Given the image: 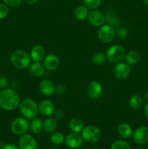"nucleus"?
<instances>
[{
    "mask_svg": "<svg viewBox=\"0 0 148 149\" xmlns=\"http://www.w3.org/2000/svg\"><path fill=\"white\" fill-rule=\"evenodd\" d=\"M145 97L146 98V100H147L148 101V92H147V93L145 94Z\"/></svg>",
    "mask_w": 148,
    "mask_h": 149,
    "instance_id": "nucleus-38",
    "label": "nucleus"
},
{
    "mask_svg": "<svg viewBox=\"0 0 148 149\" xmlns=\"http://www.w3.org/2000/svg\"><path fill=\"white\" fill-rule=\"evenodd\" d=\"M9 13L8 6L4 3H0V20L5 18Z\"/></svg>",
    "mask_w": 148,
    "mask_h": 149,
    "instance_id": "nucleus-30",
    "label": "nucleus"
},
{
    "mask_svg": "<svg viewBox=\"0 0 148 149\" xmlns=\"http://www.w3.org/2000/svg\"><path fill=\"white\" fill-rule=\"evenodd\" d=\"M118 132L119 135L123 138H129L133 133L131 127L127 123L120 124L118 127Z\"/></svg>",
    "mask_w": 148,
    "mask_h": 149,
    "instance_id": "nucleus-22",
    "label": "nucleus"
},
{
    "mask_svg": "<svg viewBox=\"0 0 148 149\" xmlns=\"http://www.w3.org/2000/svg\"><path fill=\"white\" fill-rule=\"evenodd\" d=\"M136 149H145V148H136Z\"/></svg>",
    "mask_w": 148,
    "mask_h": 149,
    "instance_id": "nucleus-40",
    "label": "nucleus"
},
{
    "mask_svg": "<svg viewBox=\"0 0 148 149\" xmlns=\"http://www.w3.org/2000/svg\"><path fill=\"white\" fill-rule=\"evenodd\" d=\"M57 121L55 118L49 116L44 122H43L44 130L47 133H52L57 128Z\"/></svg>",
    "mask_w": 148,
    "mask_h": 149,
    "instance_id": "nucleus-20",
    "label": "nucleus"
},
{
    "mask_svg": "<svg viewBox=\"0 0 148 149\" xmlns=\"http://www.w3.org/2000/svg\"><path fill=\"white\" fill-rule=\"evenodd\" d=\"M4 4H7L9 7H15L20 5L22 2V0H3Z\"/></svg>",
    "mask_w": 148,
    "mask_h": 149,
    "instance_id": "nucleus-32",
    "label": "nucleus"
},
{
    "mask_svg": "<svg viewBox=\"0 0 148 149\" xmlns=\"http://www.w3.org/2000/svg\"><path fill=\"white\" fill-rule=\"evenodd\" d=\"M19 108L23 117L28 120L35 119L39 114V105L30 98H26L20 101Z\"/></svg>",
    "mask_w": 148,
    "mask_h": 149,
    "instance_id": "nucleus-2",
    "label": "nucleus"
},
{
    "mask_svg": "<svg viewBox=\"0 0 148 149\" xmlns=\"http://www.w3.org/2000/svg\"><path fill=\"white\" fill-rule=\"evenodd\" d=\"M125 58H126V63H127L129 65H136L139 62L141 59V55L138 51L131 50L128 52Z\"/></svg>",
    "mask_w": 148,
    "mask_h": 149,
    "instance_id": "nucleus-23",
    "label": "nucleus"
},
{
    "mask_svg": "<svg viewBox=\"0 0 148 149\" xmlns=\"http://www.w3.org/2000/svg\"><path fill=\"white\" fill-rule=\"evenodd\" d=\"M39 88L42 95L44 96H52L55 93V86L51 81L44 79L39 83Z\"/></svg>",
    "mask_w": 148,
    "mask_h": 149,
    "instance_id": "nucleus-17",
    "label": "nucleus"
},
{
    "mask_svg": "<svg viewBox=\"0 0 148 149\" xmlns=\"http://www.w3.org/2000/svg\"><path fill=\"white\" fill-rule=\"evenodd\" d=\"M110 149H130V146L123 141H117L112 144Z\"/></svg>",
    "mask_w": 148,
    "mask_h": 149,
    "instance_id": "nucleus-29",
    "label": "nucleus"
},
{
    "mask_svg": "<svg viewBox=\"0 0 148 149\" xmlns=\"http://www.w3.org/2000/svg\"><path fill=\"white\" fill-rule=\"evenodd\" d=\"M55 107L54 103L49 100H44L39 103V111L42 116L49 117L54 114Z\"/></svg>",
    "mask_w": 148,
    "mask_h": 149,
    "instance_id": "nucleus-14",
    "label": "nucleus"
},
{
    "mask_svg": "<svg viewBox=\"0 0 148 149\" xmlns=\"http://www.w3.org/2000/svg\"><path fill=\"white\" fill-rule=\"evenodd\" d=\"M91 149H99V148H91Z\"/></svg>",
    "mask_w": 148,
    "mask_h": 149,
    "instance_id": "nucleus-41",
    "label": "nucleus"
},
{
    "mask_svg": "<svg viewBox=\"0 0 148 149\" xmlns=\"http://www.w3.org/2000/svg\"><path fill=\"white\" fill-rule=\"evenodd\" d=\"M44 65L48 71H53L57 69L59 65V59L55 54H49L44 59Z\"/></svg>",
    "mask_w": 148,
    "mask_h": 149,
    "instance_id": "nucleus-16",
    "label": "nucleus"
},
{
    "mask_svg": "<svg viewBox=\"0 0 148 149\" xmlns=\"http://www.w3.org/2000/svg\"><path fill=\"white\" fill-rule=\"evenodd\" d=\"M75 17L78 20H84L87 18L89 14V9L85 5H80L77 7L75 10Z\"/></svg>",
    "mask_w": 148,
    "mask_h": 149,
    "instance_id": "nucleus-24",
    "label": "nucleus"
},
{
    "mask_svg": "<svg viewBox=\"0 0 148 149\" xmlns=\"http://www.w3.org/2000/svg\"><path fill=\"white\" fill-rule=\"evenodd\" d=\"M107 61L106 59L105 54H104L103 52H97L93 55L92 57V61L95 65H101L102 64H104L105 63V61Z\"/></svg>",
    "mask_w": 148,
    "mask_h": 149,
    "instance_id": "nucleus-27",
    "label": "nucleus"
},
{
    "mask_svg": "<svg viewBox=\"0 0 148 149\" xmlns=\"http://www.w3.org/2000/svg\"><path fill=\"white\" fill-rule=\"evenodd\" d=\"M82 135L80 133L71 132L68 134L65 139V143L67 146L71 148H78L82 145L83 143Z\"/></svg>",
    "mask_w": 148,
    "mask_h": 149,
    "instance_id": "nucleus-13",
    "label": "nucleus"
},
{
    "mask_svg": "<svg viewBox=\"0 0 148 149\" xmlns=\"http://www.w3.org/2000/svg\"><path fill=\"white\" fill-rule=\"evenodd\" d=\"M10 128L15 135H22L29 129V122L26 118L17 117L12 121Z\"/></svg>",
    "mask_w": 148,
    "mask_h": 149,
    "instance_id": "nucleus-7",
    "label": "nucleus"
},
{
    "mask_svg": "<svg viewBox=\"0 0 148 149\" xmlns=\"http://www.w3.org/2000/svg\"><path fill=\"white\" fill-rule=\"evenodd\" d=\"M30 74L34 77H41L44 75L45 71L44 65H42L41 62H33L28 66Z\"/></svg>",
    "mask_w": 148,
    "mask_h": 149,
    "instance_id": "nucleus-18",
    "label": "nucleus"
},
{
    "mask_svg": "<svg viewBox=\"0 0 148 149\" xmlns=\"http://www.w3.org/2000/svg\"><path fill=\"white\" fill-rule=\"evenodd\" d=\"M50 149H57V148H50Z\"/></svg>",
    "mask_w": 148,
    "mask_h": 149,
    "instance_id": "nucleus-42",
    "label": "nucleus"
},
{
    "mask_svg": "<svg viewBox=\"0 0 148 149\" xmlns=\"http://www.w3.org/2000/svg\"><path fill=\"white\" fill-rule=\"evenodd\" d=\"M46 56V49L42 45H36L32 47L30 52V59L33 62H41Z\"/></svg>",
    "mask_w": 148,
    "mask_h": 149,
    "instance_id": "nucleus-15",
    "label": "nucleus"
},
{
    "mask_svg": "<svg viewBox=\"0 0 148 149\" xmlns=\"http://www.w3.org/2000/svg\"><path fill=\"white\" fill-rule=\"evenodd\" d=\"M20 101L18 93L12 89L5 88L0 92V107L4 110H15L20 106Z\"/></svg>",
    "mask_w": 148,
    "mask_h": 149,
    "instance_id": "nucleus-1",
    "label": "nucleus"
},
{
    "mask_svg": "<svg viewBox=\"0 0 148 149\" xmlns=\"http://www.w3.org/2000/svg\"><path fill=\"white\" fill-rule=\"evenodd\" d=\"M87 94L91 99H98L101 97L103 93V87L102 84L97 81H92L87 87Z\"/></svg>",
    "mask_w": 148,
    "mask_h": 149,
    "instance_id": "nucleus-11",
    "label": "nucleus"
},
{
    "mask_svg": "<svg viewBox=\"0 0 148 149\" xmlns=\"http://www.w3.org/2000/svg\"><path fill=\"white\" fill-rule=\"evenodd\" d=\"M145 115H146L147 117L148 118V101L147 103L146 106H145Z\"/></svg>",
    "mask_w": 148,
    "mask_h": 149,
    "instance_id": "nucleus-37",
    "label": "nucleus"
},
{
    "mask_svg": "<svg viewBox=\"0 0 148 149\" xmlns=\"http://www.w3.org/2000/svg\"><path fill=\"white\" fill-rule=\"evenodd\" d=\"M102 0H84V4L89 10L97 9L101 4Z\"/></svg>",
    "mask_w": 148,
    "mask_h": 149,
    "instance_id": "nucleus-28",
    "label": "nucleus"
},
{
    "mask_svg": "<svg viewBox=\"0 0 148 149\" xmlns=\"http://www.w3.org/2000/svg\"><path fill=\"white\" fill-rule=\"evenodd\" d=\"M142 103H143V100L141 96L138 95H134L131 96L129 100V106L133 110H138L140 109L142 106Z\"/></svg>",
    "mask_w": 148,
    "mask_h": 149,
    "instance_id": "nucleus-25",
    "label": "nucleus"
},
{
    "mask_svg": "<svg viewBox=\"0 0 148 149\" xmlns=\"http://www.w3.org/2000/svg\"><path fill=\"white\" fill-rule=\"evenodd\" d=\"M65 136H64L63 134L60 132H56L52 133V135H51V142L54 144V145L56 146H59L61 144L65 142Z\"/></svg>",
    "mask_w": 148,
    "mask_h": 149,
    "instance_id": "nucleus-26",
    "label": "nucleus"
},
{
    "mask_svg": "<svg viewBox=\"0 0 148 149\" xmlns=\"http://www.w3.org/2000/svg\"><path fill=\"white\" fill-rule=\"evenodd\" d=\"M20 149H37L38 144L36 139L30 134H23L19 138Z\"/></svg>",
    "mask_w": 148,
    "mask_h": 149,
    "instance_id": "nucleus-9",
    "label": "nucleus"
},
{
    "mask_svg": "<svg viewBox=\"0 0 148 149\" xmlns=\"http://www.w3.org/2000/svg\"><path fill=\"white\" fill-rule=\"evenodd\" d=\"M132 136L136 143L139 145L146 143L148 142V127L145 126L139 127L132 133Z\"/></svg>",
    "mask_w": 148,
    "mask_h": 149,
    "instance_id": "nucleus-12",
    "label": "nucleus"
},
{
    "mask_svg": "<svg viewBox=\"0 0 148 149\" xmlns=\"http://www.w3.org/2000/svg\"><path fill=\"white\" fill-rule=\"evenodd\" d=\"M131 73V66L127 63H118L114 69V75L118 79L124 80Z\"/></svg>",
    "mask_w": 148,
    "mask_h": 149,
    "instance_id": "nucleus-10",
    "label": "nucleus"
},
{
    "mask_svg": "<svg viewBox=\"0 0 148 149\" xmlns=\"http://www.w3.org/2000/svg\"><path fill=\"white\" fill-rule=\"evenodd\" d=\"M81 135L84 141L89 143L98 142L102 137L101 130L94 125H88L85 127L81 132Z\"/></svg>",
    "mask_w": 148,
    "mask_h": 149,
    "instance_id": "nucleus-4",
    "label": "nucleus"
},
{
    "mask_svg": "<svg viewBox=\"0 0 148 149\" xmlns=\"http://www.w3.org/2000/svg\"><path fill=\"white\" fill-rule=\"evenodd\" d=\"M105 56L107 61L111 63H120L125 57V50L120 45H113L107 50Z\"/></svg>",
    "mask_w": 148,
    "mask_h": 149,
    "instance_id": "nucleus-5",
    "label": "nucleus"
},
{
    "mask_svg": "<svg viewBox=\"0 0 148 149\" xmlns=\"http://www.w3.org/2000/svg\"><path fill=\"white\" fill-rule=\"evenodd\" d=\"M2 149H20V148L17 147V146L14 145V144H8V145L4 146Z\"/></svg>",
    "mask_w": 148,
    "mask_h": 149,
    "instance_id": "nucleus-35",
    "label": "nucleus"
},
{
    "mask_svg": "<svg viewBox=\"0 0 148 149\" xmlns=\"http://www.w3.org/2000/svg\"><path fill=\"white\" fill-rule=\"evenodd\" d=\"M68 125H69L71 130L73 132H76V133L81 132L84 128V124L83 121L81 119L77 117L72 118L70 120Z\"/></svg>",
    "mask_w": 148,
    "mask_h": 149,
    "instance_id": "nucleus-19",
    "label": "nucleus"
},
{
    "mask_svg": "<svg viewBox=\"0 0 148 149\" xmlns=\"http://www.w3.org/2000/svg\"><path fill=\"white\" fill-rule=\"evenodd\" d=\"M25 2L27 4H29V5H33L37 1V0H24Z\"/></svg>",
    "mask_w": 148,
    "mask_h": 149,
    "instance_id": "nucleus-36",
    "label": "nucleus"
},
{
    "mask_svg": "<svg viewBox=\"0 0 148 149\" xmlns=\"http://www.w3.org/2000/svg\"><path fill=\"white\" fill-rule=\"evenodd\" d=\"M89 22L90 24L95 27H100L104 24L105 22V17L104 14L100 10H91L89 12L88 16H87Z\"/></svg>",
    "mask_w": 148,
    "mask_h": 149,
    "instance_id": "nucleus-8",
    "label": "nucleus"
},
{
    "mask_svg": "<svg viewBox=\"0 0 148 149\" xmlns=\"http://www.w3.org/2000/svg\"><path fill=\"white\" fill-rule=\"evenodd\" d=\"M29 129L33 134H40L44 130L43 122L38 118L31 119L29 123Z\"/></svg>",
    "mask_w": 148,
    "mask_h": 149,
    "instance_id": "nucleus-21",
    "label": "nucleus"
},
{
    "mask_svg": "<svg viewBox=\"0 0 148 149\" xmlns=\"http://www.w3.org/2000/svg\"><path fill=\"white\" fill-rule=\"evenodd\" d=\"M30 55L23 49H16L10 56V61L16 68L25 70L30 64Z\"/></svg>",
    "mask_w": 148,
    "mask_h": 149,
    "instance_id": "nucleus-3",
    "label": "nucleus"
},
{
    "mask_svg": "<svg viewBox=\"0 0 148 149\" xmlns=\"http://www.w3.org/2000/svg\"><path fill=\"white\" fill-rule=\"evenodd\" d=\"M67 92V87L64 84H58L55 87V93L59 95H62L65 94Z\"/></svg>",
    "mask_w": 148,
    "mask_h": 149,
    "instance_id": "nucleus-31",
    "label": "nucleus"
},
{
    "mask_svg": "<svg viewBox=\"0 0 148 149\" xmlns=\"http://www.w3.org/2000/svg\"><path fill=\"white\" fill-rule=\"evenodd\" d=\"M142 1H144V3H145V4H146L147 5H148V0H142Z\"/></svg>",
    "mask_w": 148,
    "mask_h": 149,
    "instance_id": "nucleus-39",
    "label": "nucleus"
},
{
    "mask_svg": "<svg viewBox=\"0 0 148 149\" xmlns=\"http://www.w3.org/2000/svg\"><path fill=\"white\" fill-rule=\"evenodd\" d=\"M7 84H8V82H7V79L3 77V76L0 75V89L5 88L7 87Z\"/></svg>",
    "mask_w": 148,
    "mask_h": 149,
    "instance_id": "nucleus-34",
    "label": "nucleus"
},
{
    "mask_svg": "<svg viewBox=\"0 0 148 149\" xmlns=\"http://www.w3.org/2000/svg\"><path fill=\"white\" fill-rule=\"evenodd\" d=\"M98 38L103 43H110L115 38V29L111 25L104 24L98 30Z\"/></svg>",
    "mask_w": 148,
    "mask_h": 149,
    "instance_id": "nucleus-6",
    "label": "nucleus"
},
{
    "mask_svg": "<svg viewBox=\"0 0 148 149\" xmlns=\"http://www.w3.org/2000/svg\"><path fill=\"white\" fill-rule=\"evenodd\" d=\"M54 115H55V118L56 119H61L62 117H63L64 113L63 111H62V109H59L55 111V112H54Z\"/></svg>",
    "mask_w": 148,
    "mask_h": 149,
    "instance_id": "nucleus-33",
    "label": "nucleus"
}]
</instances>
